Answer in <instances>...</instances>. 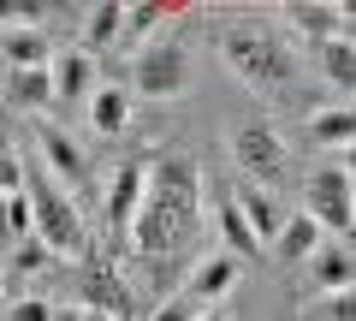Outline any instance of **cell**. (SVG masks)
Here are the masks:
<instances>
[{
	"label": "cell",
	"instance_id": "6da1fadb",
	"mask_svg": "<svg viewBox=\"0 0 356 321\" xmlns=\"http://www.w3.org/2000/svg\"><path fill=\"white\" fill-rule=\"evenodd\" d=\"M208 220V185L196 155L166 149L161 161H149V185H143V208L125 232V250L137 262H149L154 274H166L184 250L196 244V232Z\"/></svg>",
	"mask_w": 356,
	"mask_h": 321
},
{
	"label": "cell",
	"instance_id": "7a4b0ae2",
	"mask_svg": "<svg viewBox=\"0 0 356 321\" xmlns=\"http://www.w3.org/2000/svg\"><path fill=\"white\" fill-rule=\"evenodd\" d=\"M220 60L255 95H291V84H297L291 42L280 30H267V24H226L220 30Z\"/></svg>",
	"mask_w": 356,
	"mask_h": 321
},
{
	"label": "cell",
	"instance_id": "3957f363",
	"mask_svg": "<svg viewBox=\"0 0 356 321\" xmlns=\"http://www.w3.org/2000/svg\"><path fill=\"white\" fill-rule=\"evenodd\" d=\"M303 214L321 226V238H350V220H356V173H350L344 155L321 161V167L303 179Z\"/></svg>",
	"mask_w": 356,
	"mask_h": 321
},
{
	"label": "cell",
	"instance_id": "277c9868",
	"mask_svg": "<svg viewBox=\"0 0 356 321\" xmlns=\"http://www.w3.org/2000/svg\"><path fill=\"white\" fill-rule=\"evenodd\" d=\"M184 90H191V48L178 42V30H166L131 60V102H172Z\"/></svg>",
	"mask_w": 356,
	"mask_h": 321
},
{
	"label": "cell",
	"instance_id": "5b68a950",
	"mask_svg": "<svg viewBox=\"0 0 356 321\" xmlns=\"http://www.w3.org/2000/svg\"><path fill=\"white\" fill-rule=\"evenodd\" d=\"M232 167H238L250 185L273 191V185H280V173L291 167V143L267 125V119H243V125L232 131Z\"/></svg>",
	"mask_w": 356,
	"mask_h": 321
},
{
	"label": "cell",
	"instance_id": "8992f818",
	"mask_svg": "<svg viewBox=\"0 0 356 321\" xmlns=\"http://www.w3.org/2000/svg\"><path fill=\"white\" fill-rule=\"evenodd\" d=\"M77 297H83L77 309H95V315H113V321H125L131 309H137V285L119 274L113 256H95V250H89L83 268H77Z\"/></svg>",
	"mask_w": 356,
	"mask_h": 321
},
{
	"label": "cell",
	"instance_id": "52a82bcc",
	"mask_svg": "<svg viewBox=\"0 0 356 321\" xmlns=\"http://www.w3.org/2000/svg\"><path fill=\"white\" fill-rule=\"evenodd\" d=\"M30 131H36V149H30V155L42 161V173H48L60 191H72V185H83V179H89V155H83V143H77L72 131H60L48 113L30 119Z\"/></svg>",
	"mask_w": 356,
	"mask_h": 321
},
{
	"label": "cell",
	"instance_id": "ba28073f",
	"mask_svg": "<svg viewBox=\"0 0 356 321\" xmlns=\"http://www.w3.org/2000/svg\"><path fill=\"white\" fill-rule=\"evenodd\" d=\"M143 185H149V161L143 155H131V161H119L113 173H107V191H102V226L113 244H125L131 220H137L143 208Z\"/></svg>",
	"mask_w": 356,
	"mask_h": 321
},
{
	"label": "cell",
	"instance_id": "9c48e42d",
	"mask_svg": "<svg viewBox=\"0 0 356 321\" xmlns=\"http://www.w3.org/2000/svg\"><path fill=\"white\" fill-rule=\"evenodd\" d=\"M48 90H54V107H83L89 95H95V54H83L72 42V48H54L48 60Z\"/></svg>",
	"mask_w": 356,
	"mask_h": 321
},
{
	"label": "cell",
	"instance_id": "30bf717a",
	"mask_svg": "<svg viewBox=\"0 0 356 321\" xmlns=\"http://www.w3.org/2000/svg\"><path fill=\"white\" fill-rule=\"evenodd\" d=\"M285 30L303 36L309 48L315 42H332V36H350V6H321V0H285L280 6Z\"/></svg>",
	"mask_w": 356,
	"mask_h": 321
},
{
	"label": "cell",
	"instance_id": "8fae6325",
	"mask_svg": "<svg viewBox=\"0 0 356 321\" xmlns=\"http://www.w3.org/2000/svg\"><path fill=\"white\" fill-rule=\"evenodd\" d=\"M238 280H243V262L226 256V250H214V256H202L191 268V280H184L178 297H191V304H226V297L238 292Z\"/></svg>",
	"mask_w": 356,
	"mask_h": 321
},
{
	"label": "cell",
	"instance_id": "7c38bea8",
	"mask_svg": "<svg viewBox=\"0 0 356 321\" xmlns=\"http://www.w3.org/2000/svg\"><path fill=\"white\" fill-rule=\"evenodd\" d=\"M232 203H238V214H243V226H250L255 232V244H273V232H280V220H285V208H280V196H273V191H261V185H250V179H238V185H232Z\"/></svg>",
	"mask_w": 356,
	"mask_h": 321
},
{
	"label": "cell",
	"instance_id": "4fadbf2b",
	"mask_svg": "<svg viewBox=\"0 0 356 321\" xmlns=\"http://www.w3.org/2000/svg\"><path fill=\"white\" fill-rule=\"evenodd\" d=\"M0 60H6V72H36V65H48L54 60L48 24H6L0 30Z\"/></svg>",
	"mask_w": 356,
	"mask_h": 321
},
{
	"label": "cell",
	"instance_id": "5bb4252c",
	"mask_svg": "<svg viewBox=\"0 0 356 321\" xmlns=\"http://www.w3.org/2000/svg\"><path fill=\"white\" fill-rule=\"evenodd\" d=\"M131 119H137L131 90H119V84H95V95H89V131H95V137H125Z\"/></svg>",
	"mask_w": 356,
	"mask_h": 321
},
{
	"label": "cell",
	"instance_id": "9a60e30c",
	"mask_svg": "<svg viewBox=\"0 0 356 321\" xmlns=\"http://www.w3.org/2000/svg\"><path fill=\"white\" fill-rule=\"evenodd\" d=\"M321 244H327V238H321V226H315L309 214H285V220H280V232H273V244H267V250H273V262L297 268V262H309V256H315Z\"/></svg>",
	"mask_w": 356,
	"mask_h": 321
},
{
	"label": "cell",
	"instance_id": "2e32d148",
	"mask_svg": "<svg viewBox=\"0 0 356 321\" xmlns=\"http://www.w3.org/2000/svg\"><path fill=\"white\" fill-rule=\"evenodd\" d=\"M172 6H154V0H137V6H125V30H119V48L125 54H143L154 36H166V24H172Z\"/></svg>",
	"mask_w": 356,
	"mask_h": 321
},
{
	"label": "cell",
	"instance_id": "e0dca14e",
	"mask_svg": "<svg viewBox=\"0 0 356 321\" xmlns=\"http://www.w3.org/2000/svg\"><path fill=\"white\" fill-rule=\"evenodd\" d=\"M309 280H315V297L321 292H350V280H356L350 244H344V238H327V244L309 256Z\"/></svg>",
	"mask_w": 356,
	"mask_h": 321
},
{
	"label": "cell",
	"instance_id": "ac0fdd59",
	"mask_svg": "<svg viewBox=\"0 0 356 321\" xmlns=\"http://www.w3.org/2000/svg\"><path fill=\"white\" fill-rule=\"evenodd\" d=\"M77 18H83V42H77L83 54L119 48V30H125V0H95V6H83Z\"/></svg>",
	"mask_w": 356,
	"mask_h": 321
},
{
	"label": "cell",
	"instance_id": "d6986e66",
	"mask_svg": "<svg viewBox=\"0 0 356 321\" xmlns=\"http://www.w3.org/2000/svg\"><path fill=\"white\" fill-rule=\"evenodd\" d=\"M303 131H309V143L315 149H350L356 143V113H350V102H339V107H315V113L303 119Z\"/></svg>",
	"mask_w": 356,
	"mask_h": 321
},
{
	"label": "cell",
	"instance_id": "ffe728a7",
	"mask_svg": "<svg viewBox=\"0 0 356 321\" xmlns=\"http://www.w3.org/2000/svg\"><path fill=\"white\" fill-rule=\"evenodd\" d=\"M0 95H6V107H18V113H48L54 107V90H48V65H36V72H6L0 77Z\"/></svg>",
	"mask_w": 356,
	"mask_h": 321
},
{
	"label": "cell",
	"instance_id": "44dd1931",
	"mask_svg": "<svg viewBox=\"0 0 356 321\" xmlns=\"http://www.w3.org/2000/svg\"><path fill=\"white\" fill-rule=\"evenodd\" d=\"M309 60H315V72L327 77L339 95H350V84H356V42H350V36L315 42V48H309Z\"/></svg>",
	"mask_w": 356,
	"mask_h": 321
},
{
	"label": "cell",
	"instance_id": "7402d4cb",
	"mask_svg": "<svg viewBox=\"0 0 356 321\" xmlns=\"http://www.w3.org/2000/svg\"><path fill=\"white\" fill-rule=\"evenodd\" d=\"M214 226H220V250H226V256H238V262L261 256V244H255V232L243 226V214H238L232 196H220V203H214Z\"/></svg>",
	"mask_w": 356,
	"mask_h": 321
},
{
	"label": "cell",
	"instance_id": "603a6c76",
	"mask_svg": "<svg viewBox=\"0 0 356 321\" xmlns=\"http://www.w3.org/2000/svg\"><path fill=\"white\" fill-rule=\"evenodd\" d=\"M48 262H54V250L30 232V238H18V244L0 256V274H36V268H48Z\"/></svg>",
	"mask_w": 356,
	"mask_h": 321
},
{
	"label": "cell",
	"instance_id": "cb8c5ba5",
	"mask_svg": "<svg viewBox=\"0 0 356 321\" xmlns=\"http://www.w3.org/2000/svg\"><path fill=\"white\" fill-rule=\"evenodd\" d=\"M297 321H356V297L350 292H321L297 309Z\"/></svg>",
	"mask_w": 356,
	"mask_h": 321
},
{
	"label": "cell",
	"instance_id": "d4e9b609",
	"mask_svg": "<svg viewBox=\"0 0 356 321\" xmlns=\"http://www.w3.org/2000/svg\"><path fill=\"white\" fill-rule=\"evenodd\" d=\"M24 191V155L13 143H0V196H18Z\"/></svg>",
	"mask_w": 356,
	"mask_h": 321
},
{
	"label": "cell",
	"instance_id": "484cf974",
	"mask_svg": "<svg viewBox=\"0 0 356 321\" xmlns=\"http://www.w3.org/2000/svg\"><path fill=\"white\" fill-rule=\"evenodd\" d=\"M0 321H54V297H13V304H6V315Z\"/></svg>",
	"mask_w": 356,
	"mask_h": 321
},
{
	"label": "cell",
	"instance_id": "4316f807",
	"mask_svg": "<svg viewBox=\"0 0 356 321\" xmlns=\"http://www.w3.org/2000/svg\"><path fill=\"white\" fill-rule=\"evenodd\" d=\"M191 315H196V304H191V297H166V304L154 309L149 321H191Z\"/></svg>",
	"mask_w": 356,
	"mask_h": 321
},
{
	"label": "cell",
	"instance_id": "83f0119b",
	"mask_svg": "<svg viewBox=\"0 0 356 321\" xmlns=\"http://www.w3.org/2000/svg\"><path fill=\"white\" fill-rule=\"evenodd\" d=\"M191 321H232V309H226V304H208V309H196Z\"/></svg>",
	"mask_w": 356,
	"mask_h": 321
},
{
	"label": "cell",
	"instance_id": "f1b7e54d",
	"mask_svg": "<svg viewBox=\"0 0 356 321\" xmlns=\"http://www.w3.org/2000/svg\"><path fill=\"white\" fill-rule=\"evenodd\" d=\"M54 321H83V315H77L72 304H54Z\"/></svg>",
	"mask_w": 356,
	"mask_h": 321
},
{
	"label": "cell",
	"instance_id": "f546056e",
	"mask_svg": "<svg viewBox=\"0 0 356 321\" xmlns=\"http://www.w3.org/2000/svg\"><path fill=\"white\" fill-rule=\"evenodd\" d=\"M77 315H83V321H113V315H95V309H77Z\"/></svg>",
	"mask_w": 356,
	"mask_h": 321
},
{
	"label": "cell",
	"instance_id": "4dcf8cb0",
	"mask_svg": "<svg viewBox=\"0 0 356 321\" xmlns=\"http://www.w3.org/2000/svg\"><path fill=\"white\" fill-rule=\"evenodd\" d=\"M0 285H6V274H0Z\"/></svg>",
	"mask_w": 356,
	"mask_h": 321
}]
</instances>
